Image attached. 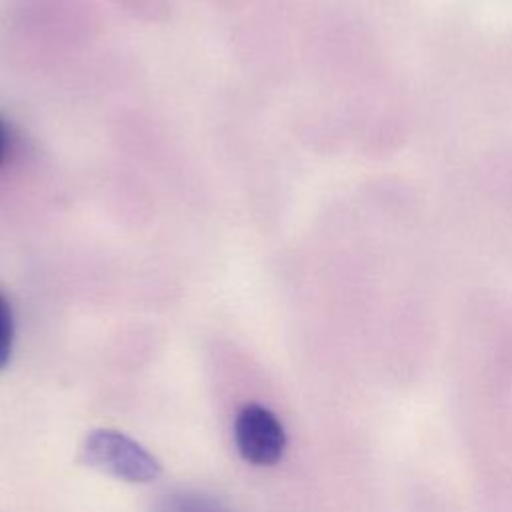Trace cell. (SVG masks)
<instances>
[{
    "label": "cell",
    "mask_w": 512,
    "mask_h": 512,
    "mask_svg": "<svg viewBox=\"0 0 512 512\" xmlns=\"http://www.w3.org/2000/svg\"><path fill=\"white\" fill-rule=\"evenodd\" d=\"M80 460L104 474L126 482H152L160 476L162 464L142 444L118 430H92L80 452Z\"/></svg>",
    "instance_id": "obj_1"
},
{
    "label": "cell",
    "mask_w": 512,
    "mask_h": 512,
    "mask_svg": "<svg viewBox=\"0 0 512 512\" xmlns=\"http://www.w3.org/2000/svg\"><path fill=\"white\" fill-rule=\"evenodd\" d=\"M12 340H14V322H12V310L4 294L0 292V370L8 364L10 352H12Z\"/></svg>",
    "instance_id": "obj_4"
},
{
    "label": "cell",
    "mask_w": 512,
    "mask_h": 512,
    "mask_svg": "<svg viewBox=\"0 0 512 512\" xmlns=\"http://www.w3.org/2000/svg\"><path fill=\"white\" fill-rule=\"evenodd\" d=\"M6 154H8V132L0 120V164L6 160Z\"/></svg>",
    "instance_id": "obj_5"
},
{
    "label": "cell",
    "mask_w": 512,
    "mask_h": 512,
    "mask_svg": "<svg viewBox=\"0 0 512 512\" xmlns=\"http://www.w3.org/2000/svg\"><path fill=\"white\" fill-rule=\"evenodd\" d=\"M154 512H232V510L214 496L180 490V492L164 494L156 502Z\"/></svg>",
    "instance_id": "obj_3"
},
{
    "label": "cell",
    "mask_w": 512,
    "mask_h": 512,
    "mask_svg": "<svg viewBox=\"0 0 512 512\" xmlns=\"http://www.w3.org/2000/svg\"><path fill=\"white\" fill-rule=\"evenodd\" d=\"M240 456L254 466L276 464L286 450V432L276 414L260 404L244 406L234 422Z\"/></svg>",
    "instance_id": "obj_2"
}]
</instances>
